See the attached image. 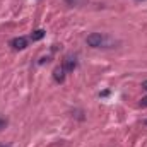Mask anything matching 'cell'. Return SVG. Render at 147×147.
Wrapping results in <instances>:
<instances>
[{
  "label": "cell",
  "mask_w": 147,
  "mask_h": 147,
  "mask_svg": "<svg viewBox=\"0 0 147 147\" xmlns=\"http://www.w3.org/2000/svg\"><path fill=\"white\" fill-rule=\"evenodd\" d=\"M86 43H87L91 48H101V46H105V43H106V36L101 34V33H91L89 36L86 38Z\"/></svg>",
  "instance_id": "obj_1"
},
{
  "label": "cell",
  "mask_w": 147,
  "mask_h": 147,
  "mask_svg": "<svg viewBox=\"0 0 147 147\" xmlns=\"http://www.w3.org/2000/svg\"><path fill=\"white\" fill-rule=\"evenodd\" d=\"M10 46H12L16 51L26 50V48H28V38H24V36L14 38V39H10Z\"/></svg>",
  "instance_id": "obj_2"
},
{
  "label": "cell",
  "mask_w": 147,
  "mask_h": 147,
  "mask_svg": "<svg viewBox=\"0 0 147 147\" xmlns=\"http://www.w3.org/2000/svg\"><path fill=\"white\" fill-rule=\"evenodd\" d=\"M62 67H63V70H65V72H74V70L77 69V60H75V57H72V55H67V57L63 58Z\"/></svg>",
  "instance_id": "obj_3"
},
{
  "label": "cell",
  "mask_w": 147,
  "mask_h": 147,
  "mask_svg": "<svg viewBox=\"0 0 147 147\" xmlns=\"http://www.w3.org/2000/svg\"><path fill=\"white\" fill-rule=\"evenodd\" d=\"M53 79H55V82H58V84H62V82L65 80V70H63L62 65L53 70Z\"/></svg>",
  "instance_id": "obj_4"
},
{
  "label": "cell",
  "mask_w": 147,
  "mask_h": 147,
  "mask_svg": "<svg viewBox=\"0 0 147 147\" xmlns=\"http://www.w3.org/2000/svg\"><path fill=\"white\" fill-rule=\"evenodd\" d=\"M43 38H45V31H43V29H36V31L31 33V39H33V41H39V39H43Z\"/></svg>",
  "instance_id": "obj_5"
},
{
  "label": "cell",
  "mask_w": 147,
  "mask_h": 147,
  "mask_svg": "<svg viewBox=\"0 0 147 147\" xmlns=\"http://www.w3.org/2000/svg\"><path fill=\"white\" fill-rule=\"evenodd\" d=\"M7 127V120H3V118H0V130H3Z\"/></svg>",
  "instance_id": "obj_6"
},
{
  "label": "cell",
  "mask_w": 147,
  "mask_h": 147,
  "mask_svg": "<svg viewBox=\"0 0 147 147\" xmlns=\"http://www.w3.org/2000/svg\"><path fill=\"white\" fill-rule=\"evenodd\" d=\"M140 106H142V108H147V96L140 99Z\"/></svg>",
  "instance_id": "obj_7"
},
{
  "label": "cell",
  "mask_w": 147,
  "mask_h": 147,
  "mask_svg": "<svg viewBox=\"0 0 147 147\" xmlns=\"http://www.w3.org/2000/svg\"><path fill=\"white\" fill-rule=\"evenodd\" d=\"M142 89H146V91H147V80H144V82H142Z\"/></svg>",
  "instance_id": "obj_8"
},
{
  "label": "cell",
  "mask_w": 147,
  "mask_h": 147,
  "mask_svg": "<svg viewBox=\"0 0 147 147\" xmlns=\"http://www.w3.org/2000/svg\"><path fill=\"white\" fill-rule=\"evenodd\" d=\"M144 125H147V120H144Z\"/></svg>",
  "instance_id": "obj_9"
},
{
  "label": "cell",
  "mask_w": 147,
  "mask_h": 147,
  "mask_svg": "<svg viewBox=\"0 0 147 147\" xmlns=\"http://www.w3.org/2000/svg\"><path fill=\"white\" fill-rule=\"evenodd\" d=\"M0 147H9V146H2V144H0Z\"/></svg>",
  "instance_id": "obj_10"
}]
</instances>
